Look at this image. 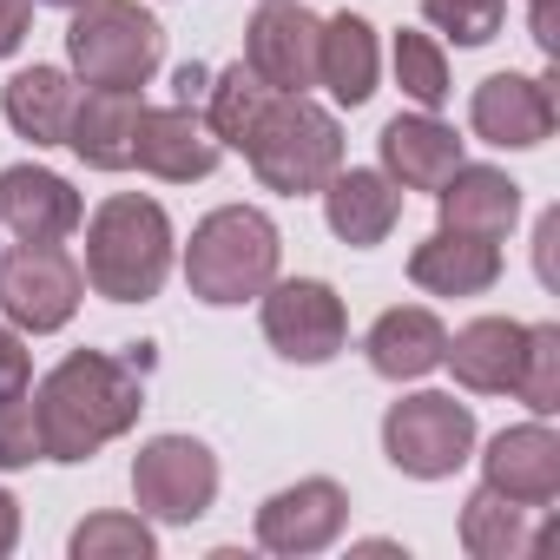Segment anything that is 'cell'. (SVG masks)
Instances as JSON below:
<instances>
[{"label": "cell", "mask_w": 560, "mask_h": 560, "mask_svg": "<svg viewBox=\"0 0 560 560\" xmlns=\"http://www.w3.org/2000/svg\"><path fill=\"white\" fill-rule=\"evenodd\" d=\"M521 343H527V324H514V317H475V324H462L448 337L442 363L455 370L462 389L508 396L514 389V370H521Z\"/></svg>", "instance_id": "44dd1931"}, {"label": "cell", "mask_w": 560, "mask_h": 560, "mask_svg": "<svg viewBox=\"0 0 560 560\" xmlns=\"http://www.w3.org/2000/svg\"><path fill=\"white\" fill-rule=\"evenodd\" d=\"M534 40H540V54H547V60L560 54V34H553V0H534Z\"/></svg>", "instance_id": "e575fe53"}, {"label": "cell", "mask_w": 560, "mask_h": 560, "mask_svg": "<svg viewBox=\"0 0 560 560\" xmlns=\"http://www.w3.org/2000/svg\"><path fill=\"white\" fill-rule=\"evenodd\" d=\"M172 270V218L159 198L139 191H113L93 218H86V284L113 304H145L159 298Z\"/></svg>", "instance_id": "7a4b0ae2"}, {"label": "cell", "mask_w": 560, "mask_h": 560, "mask_svg": "<svg viewBox=\"0 0 560 560\" xmlns=\"http://www.w3.org/2000/svg\"><path fill=\"white\" fill-rule=\"evenodd\" d=\"M205 86H211V73H205V67H185V73H178V106H198Z\"/></svg>", "instance_id": "d590c367"}, {"label": "cell", "mask_w": 560, "mask_h": 560, "mask_svg": "<svg viewBox=\"0 0 560 560\" xmlns=\"http://www.w3.org/2000/svg\"><path fill=\"white\" fill-rule=\"evenodd\" d=\"M86 298V277L60 244H14L0 257V317L27 337L67 330Z\"/></svg>", "instance_id": "52a82bcc"}, {"label": "cell", "mask_w": 560, "mask_h": 560, "mask_svg": "<svg viewBox=\"0 0 560 560\" xmlns=\"http://www.w3.org/2000/svg\"><path fill=\"white\" fill-rule=\"evenodd\" d=\"M553 80H527V73H488L475 86V106H468V126L475 139L488 145H508V152H527L553 132Z\"/></svg>", "instance_id": "4fadbf2b"}, {"label": "cell", "mask_w": 560, "mask_h": 560, "mask_svg": "<svg viewBox=\"0 0 560 560\" xmlns=\"http://www.w3.org/2000/svg\"><path fill=\"white\" fill-rule=\"evenodd\" d=\"M250 172L284 191V198H311L343 172V126L311 100V93H270L264 119L244 139Z\"/></svg>", "instance_id": "277c9868"}, {"label": "cell", "mask_w": 560, "mask_h": 560, "mask_svg": "<svg viewBox=\"0 0 560 560\" xmlns=\"http://www.w3.org/2000/svg\"><path fill=\"white\" fill-rule=\"evenodd\" d=\"M139 113H145L139 93H126V86H93V93L73 106L67 145H73L93 172H126V165H132V139H139Z\"/></svg>", "instance_id": "7402d4cb"}, {"label": "cell", "mask_w": 560, "mask_h": 560, "mask_svg": "<svg viewBox=\"0 0 560 560\" xmlns=\"http://www.w3.org/2000/svg\"><path fill=\"white\" fill-rule=\"evenodd\" d=\"M34 27V0H0V60H8Z\"/></svg>", "instance_id": "d6a6232c"}, {"label": "cell", "mask_w": 560, "mask_h": 560, "mask_svg": "<svg viewBox=\"0 0 560 560\" xmlns=\"http://www.w3.org/2000/svg\"><path fill=\"white\" fill-rule=\"evenodd\" d=\"M396 80H402V93L422 106V113H435L455 86H448V60H442V40H429V34H416V27H402L396 34Z\"/></svg>", "instance_id": "83f0119b"}, {"label": "cell", "mask_w": 560, "mask_h": 560, "mask_svg": "<svg viewBox=\"0 0 560 560\" xmlns=\"http://www.w3.org/2000/svg\"><path fill=\"white\" fill-rule=\"evenodd\" d=\"M73 106H80V86L60 73V67H27L8 80L0 93V113L8 126L34 145H67V126H73Z\"/></svg>", "instance_id": "603a6c76"}, {"label": "cell", "mask_w": 560, "mask_h": 560, "mask_svg": "<svg viewBox=\"0 0 560 560\" xmlns=\"http://www.w3.org/2000/svg\"><path fill=\"white\" fill-rule=\"evenodd\" d=\"M317 34H324V21L304 0H264L257 21L244 27V67L270 93H311L317 86Z\"/></svg>", "instance_id": "30bf717a"}, {"label": "cell", "mask_w": 560, "mask_h": 560, "mask_svg": "<svg viewBox=\"0 0 560 560\" xmlns=\"http://www.w3.org/2000/svg\"><path fill=\"white\" fill-rule=\"evenodd\" d=\"M422 14L455 34L462 47H488L501 34V14H508V0H422Z\"/></svg>", "instance_id": "f546056e"}, {"label": "cell", "mask_w": 560, "mask_h": 560, "mask_svg": "<svg viewBox=\"0 0 560 560\" xmlns=\"http://www.w3.org/2000/svg\"><path fill=\"white\" fill-rule=\"evenodd\" d=\"M277 257H284V237L257 205H218L211 218L191 224L185 244V284L198 304H250L277 284Z\"/></svg>", "instance_id": "3957f363"}, {"label": "cell", "mask_w": 560, "mask_h": 560, "mask_svg": "<svg viewBox=\"0 0 560 560\" xmlns=\"http://www.w3.org/2000/svg\"><path fill=\"white\" fill-rule=\"evenodd\" d=\"M409 277L429 298H481L501 277V244L494 237H462V231H435L409 250Z\"/></svg>", "instance_id": "e0dca14e"}, {"label": "cell", "mask_w": 560, "mask_h": 560, "mask_svg": "<svg viewBox=\"0 0 560 560\" xmlns=\"http://www.w3.org/2000/svg\"><path fill=\"white\" fill-rule=\"evenodd\" d=\"M264 337L291 363H330L350 343L343 298L324 284V277H284V284L264 291Z\"/></svg>", "instance_id": "9c48e42d"}, {"label": "cell", "mask_w": 560, "mask_h": 560, "mask_svg": "<svg viewBox=\"0 0 560 560\" xmlns=\"http://www.w3.org/2000/svg\"><path fill=\"white\" fill-rule=\"evenodd\" d=\"M462 547H468L475 560H521V553L534 547L527 508L508 501V494H494V488L481 481V488L462 501Z\"/></svg>", "instance_id": "d4e9b609"}, {"label": "cell", "mask_w": 560, "mask_h": 560, "mask_svg": "<svg viewBox=\"0 0 560 560\" xmlns=\"http://www.w3.org/2000/svg\"><path fill=\"white\" fill-rule=\"evenodd\" d=\"M47 8H86V0H47Z\"/></svg>", "instance_id": "8d00e7d4"}, {"label": "cell", "mask_w": 560, "mask_h": 560, "mask_svg": "<svg viewBox=\"0 0 560 560\" xmlns=\"http://www.w3.org/2000/svg\"><path fill=\"white\" fill-rule=\"evenodd\" d=\"M317 86H330L337 106H363L376 93V27L363 14H337L317 34Z\"/></svg>", "instance_id": "cb8c5ba5"}, {"label": "cell", "mask_w": 560, "mask_h": 560, "mask_svg": "<svg viewBox=\"0 0 560 560\" xmlns=\"http://www.w3.org/2000/svg\"><path fill=\"white\" fill-rule=\"evenodd\" d=\"M442 350H448V330H442V317L422 311V304H396V311H383V317L370 324V337H363L370 370L389 376V383H416V376L442 370Z\"/></svg>", "instance_id": "d6986e66"}, {"label": "cell", "mask_w": 560, "mask_h": 560, "mask_svg": "<svg viewBox=\"0 0 560 560\" xmlns=\"http://www.w3.org/2000/svg\"><path fill=\"white\" fill-rule=\"evenodd\" d=\"M132 501L152 521H198L218 501V455L198 435H152L132 455Z\"/></svg>", "instance_id": "ba28073f"}, {"label": "cell", "mask_w": 560, "mask_h": 560, "mask_svg": "<svg viewBox=\"0 0 560 560\" xmlns=\"http://www.w3.org/2000/svg\"><path fill=\"white\" fill-rule=\"evenodd\" d=\"M383 455L416 475V481H442L475 455V416L468 402L442 396V389H416L402 402H389L383 416Z\"/></svg>", "instance_id": "8992f818"}, {"label": "cell", "mask_w": 560, "mask_h": 560, "mask_svg": "<svg viewBox=\"0 0 560 560\" xmlns=\"http://www.w3.org/2000/svg\"><path fill=\"white\" fill-rule=\"evenodd\" d=\"M0 218H8V231L21 244H60V237L80 231L86 205H80V191L60 172H47V165H8V172H0Z\"/></svg>", "instance_id": "5bb4252c"}, {"label": "cell", "mask_w": 560, "mask_h": 560, "mask_svg": "<svg viewBox=\"0 0 560 560\" xmlns=\"http://www.w3.org/2000/svg\"><path fill=\"white\" fill-rule=\"evenodd\" d=\"M14 540H21V501L0 488V553H14Z\"/></svg>", "instance_id": "836d02e7"}, {"label": "cell", "mask_w": 560, "mask_h": 560, "mask_svg": "<svg viewBox=\"0 0 560 560\" xmlns=\"http://www.w3.org/2000/svg\"><path fill=\"white\" fill-rule=\"evenodd\" d=\"M67 60L86 86H126L139 93L165 60V27L139 0H86L67 27Z\"/></svg>", "instance_id": "5b68a950"}, {"label": "cell", "mask_w": 560, "mask_h": 560, "mask_svg": "<svg viewBox=\"0 0 560 560\" xmlns=\"http://www.w3.org/2000/svg\"><path fill=\"white\" fill-rule=\"evenodd\" d=\"M324 218H330V231H337L343 244L370 250V244H383V237L396 231V218H402V185H396L389 172L350 165V172H337V178L324 185Z\"/></svg>", "instance_id": "ac0fdd59"}, {"label": "cell", "mask_w": 560, "mask_h": 560, "mask_svg": "<svg viewBox=\"0 0 560 560\" xmlns=\"http://www.w3.org/2000/svg\"><path fill=\"white\" fill-rule=\"evenodd\" d=\"M442 205V231L462 237H508V224L521 218V185L494 165H455L435 191Z\"/></svg>", "instance_id": "ffe728a7"}, {"label": "cell", "mask_w": 560, "mask_h": 560, "mask_svg": "<svg viewBox=\"0 0 560 560\" xmlns=\"http://www.w3.org/2000/svg\"><path fill=\"white\" fill-rule=\"evenodd\" d=\"M27 462H47L40 448V409L34 396H0V468H27Z\"/></svg>", "instance_id": "4dcf8cb0"}, {"label": "cell", "mask_w": 560, "mask_h": 560, "mask_svg": "<svg viewBox=\"0 0 560 560\" xmlns=\"http://www.w3.org/2000/svg\"><path fill=\"white\" fill-rule=\"evenodd\" d=\"M218 139L205 126L198 106H145L139 113V139H132V165H145L152 178L165 185H191V178H211L218 165Z\"/></svg>", "instance_id": "7c38bea8"}, {"label": "cell", "mask_w": 560, "mask_h": 560, "mask_svg": "<svg viewBox=\"0 0 560 560\" xmlns=\"http://www.w3.org/2000/svg\"><path fill=\"white\" fill-rule=\"evenodd\" d=\"M376 145H383V172L402 191H442V178L462 165V139L435 113H396Z\"/></svg>", "instance_id": "2e32d148"}, {"label": "cell", "mask_w": 560, "mask_h": 560, "mask_svg": "<svg viewBox=\"0 0 560 560\" xmlns=\"http://www.w3.org/2000/svg\"><path fill=\"white\" fill-rule=\"evenodd\" d=\"M514 396L534 416H553L560 409V324H527L521 370H514Z\"/></svg>", "instance_id": "4316f807"}, {"label": "cell", "mask_w": 560, "mask_h": 560, "mask_svg": "<svg viewBox=\"0 0 560 560\" xmlns=\"http://www.w3.org/2000/svg\"><path fill=\"white\" fill-rule=\"evenodd\" d=\"M34 409H40L47 462H86V455H100L113 435H126L139 422L145 389H139V376L119 357L73 350L67 363L47 370V383L34 389Z\"/></svg>", "instance_id": "6da1fadb"}, {"label": "cell", "mask_w": 560, "mask_h": 560, "mask_svg": "<svg viewBox=\"0 0 560 560\" xmlns=\"http://www.w3.org/2000/svg\"><path fill=\"white\" fill-rule=\"evenodd\" d=\"M481 475L494 494L521 501V508H547L560 494V435L547 422H521V429H501L481 455Z\"/></svg>", "instance_id": "9a60e30c"}, {"label": "cell", "mask_w": 560, "mask_h": 560, "mask_svg": "<svg viewBox=\"0 0 560 560\" xmlns=\"http://www.w3.org/2000/svg\"><path fill=\"white\" fill-rule=\"evenodd\" d=\"M350 521V494L324 475L298 481V488H277L264 508H257V540L270 553H324Z\"/></svg>", "instance_id": "8fae6325"}, {"label": "cell", "mask_w": 560, "mask_h": 560, "mask_svg": "<svg viewBox=\"0 0 560 560\" xmlns=\"http://www.w3.org/2000/svg\"><path fill=\"white\" fill-rule=\"evenodd\" d=\"M152 547L145 514H93L73 527V560H152Z\"/></svg>", "instance_id": "f1b7e54d"}, {"label": "cell", "mask_w": 560, "mask_h": 560, "mask_svg": "<svg viewBox=\"0 0 560 560\" xmlns=\"http://www.w3.org/2000/svg\"><path fill=\"white\" fill-rule=\"evenodd\" d=\"M27 376H34V363H27L21 337H14V330H0V396H21Z\"/></svg>", "instance_id": "1f68e13d"}, {"label": "cell", "mask_w": 560, "mask_h": 560, "mask_svg": "<svg viewBox=\"0 0 560 560\" xmlns=\"http://www.w3.org/2000/svg\"><path fill=\"white\" fill-rule=\"evenodd\" d=\"M264 106H270V86H264L244 60L224 67V73L205 86V126H211L218 145H237V152H244V139H250V126L264 119Z\"/></svg>", "instance_id": "484cf974"}]
</instances>
